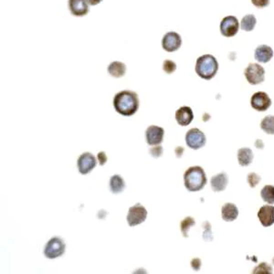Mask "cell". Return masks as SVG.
Instances as JSON below:
<instances>
[{"mask_svg": "<svg viewBox=\"0 0 274 274\" xmlns=\"http://www.w3.org/2000/svg\"><path fill=\"white\" fill-rule=\"evenodd\" d=\"M191 267H192V269L194 270H196V272L200 270L201 267L200 260L198 258H193V260H191Z\"/></svg>", "mask_w": 274, "mask_h": 274, "instance_id": "obj_31", "label": "cell"}, {"mask_svg": "<svg viewBox=\"0 0 274 274\" xmlns=\"http://www.w3.org/2000/svg\"><path fill=\"white\" fill-rule=\"evenodd\" d=\"M257 20L252 14H248L243 16L242 20L240 22V28L244 32H252L254 28L256 26Z\"/></svg>", "mask_w": 274, "mask_h": 274, "instance_id": "obj_22", "label": "cell"}, {"mask_svg": "<svg viewBox=\"0 0 274 274\" xmlns=\"http://www.w3.org/2000/svg\"><path fill=\"white\" fill-rule=\"evenodd\" d=\"M68 10L74 16H84L89 13L90 8L87 0H68Z\"/></svg>", "mask_w": 274, "mask_h": 274, "instance_id": "obj_12", "label": "cell"}, {"mask_svg": "<svg viewBox=\"0 0 274 274\" xmlns=\"http://www.w3.org/2000/svg\"><path fill=\"white\" fill-rule=\"evenodd\" d=\"M78 170L82 174H87L97 166V161L94 156L90 153L82 154L77 161Z\"/></svg>", "mask_w": 274, "mask_h": 274, "instance_id": "obj_11", "label": "cell"}, {"mask_svg": "<svg viewBox=\"0 0 274 274\" xmlns=\"http://www.w3.org/2000/svg\"><path fill=\"white\" fill-rule=\"evenodd\" d=\"M252 3L258 8H264L270 5V0H252Z\"/></svg>", "mask_w": 274, "mask_h": 274, "instance_id": "obj_30", "label": "cell"}, {"mask_svg": "<svg viewBox=\"0 0 274 274\" xmlns=\"http://www.w3.org/2000/svg\"><path fill=\"white\" fill-rule=\"evenodd\" d=\"M65 250L66 244L64 240L60 237H53L46 244L44 248V255L46 258L53 260L62 256Z\"/></svg>", "mask_w": 274, "mask_h": 274, "instance_id": "obj_4", "label": "cell"}, {"mask_svg": "<svg viewBox=\"0 0 274 274\" xmlns=\"http://www.w3.org/2000/svg\"><path fill=\"white\" fill-rule=\"evenodd\" d=\"M164 130L162 127L151 126L148 127L146 132V142L149 146H158L163 142Z\"/></svg>", "mask_w": 274, "mask_h": 274, "instance_id": "obj_13", "label": "cell"}, {"mask_svg": "<svg viewBox=\"0 0 274 274\" xmlns=\"http://www.w3.org/2000/svg\"><path fill=\"white\" fill-rule=\"evenodd\" d=\"M260 196L264 202L268 204H274V186L272 184L265 186L262 190Z\"/></svg>", "mask_w": 274, "mask_h": 274, "instance_id": "obj_23", "label": "cell"}, {"mask_svg": "<svg viewBox=\"0 0 274 274\" xmlns=\"http://www.w3.org/2000/svg\"><path fill=\"white\" fill-rule=\"evenodd\" d=\"M97 156H98V160H99L100 166H104L107 162V156H106V154L104 152H100Z\"/></svg>", "mask_w": 274, "mask_h": 274, "instance_id": "obj_32", "label": "cell"}, {"mask_svg": "<svg viewBox=\"0 0 274 274\" xmlns=\"http://www.w3.org/2000/svg\"><path fill=\"white\" fill-rule=\"evenodd\" d=\"M195 220L193 218H191V216H188V218H184L181 222L180 228H181V232H182V234H183V236L184 238L188 237V230L193 226H195Z\"/></svg>", "mask_w": 274, "mask_h": 274, "instance_id": "obj_25", "label": "cell"}, {"mask_svg": "<svg viewBox=\"0 0 274 274\" xmlns=\"http://www.w3.org/2000/svg\"><path fill=\"white\" fill-rule=\"evenodd\" d=\"M87 1H88L89 5L90 6L98 5V4H100V3L102 2V0H87Z\"/></svg>", "mask_w": 274, "mask_h": 274, "instance_id": "obj_33", "label": "cell"}, {"mask_svg": "<svg viewBox=\"0 0 274 274\" xmlns=\"http://www.w3.org/2000/svg\"><path fill=\"white\" fill-rule=\"evenodd\" d=\"M260 128L268 134H274V116H268L264 117L260 122Z\"/></svg>", "mask_w": 274, "mask_h": 274, "instance_id": "obj_24", "label": "cell"}, {"mask_svg": "<svg viewBox=\"0 0 274 274\" xmlns=\"http://www.w3.org/2000/svg\"><path fill=\"white\" fill-rule=\"evenodd\" d=\"M184 186L190 192L203 190L206 184L205 171L201 166H191L184 174Z\"/></svg>", "mask_w": 274, "mask_h": 274, "instance_id": "obj_2", "label": "cell"}, {"mask_svg": "<svg viewBox=\"0 0 274 274\" xmlns=\"http://www.w3.org/2000/svg\"><path fill=\"white\" fill-rule=\"evenodd\" d=\"M182 45V38L178 33L174 32H168L162 40V48L164 52H174Z\"/></svg>", "mask_w": 274, "mask_h": 274, "instance_id": "obj_9", "label": "cell"}, {"mask_svg": "<svg viewBox=\"0 0 274 274\" xmlns=\"http://www.w3.org/2000/svg\"><path fill=\"white\" fill-rule=\"evenodd\" d=\"M258 218L262 225L265 228L270 227L274 224V206L266 205L262 206L258 211Z\"/></svg>", "mask_w": 274, "mask_h": 274, "instance_id": "obj_14", "label": "cell"}, {"mask_svg": "<svg viewBox=\"0 0 274 274\" xmlns=\"http://www.w3.org/2000/svg\"><path fill=\"white\" fill-rule=\"evenodd\" d=\"M194 119V114L190 107L183 106L176 112V120L181 126H188Z\"/></svg>", "mask_w": 274, "mask_h": 274, "instance_id": "obj_15", "label": "cell"}, {"mask_svg": "<svg viewBox=\"0 0 274 274\" xmlns=\"http://www.w3.org/2000/svg\"><path fill=\"white\" fill-rule=\"evenodd\" d=\"M238 161L242 166H248L252 163L254 154L250 148H240L238 150Z\"/></svg>", "mask_w": 274, "mask_h": 274, "instance_id": "obj_19", "label": "cell"}, {"mask_svg": "<svg viewBox=\"0 0 274 274\" xmlns=\"http://www.w3.org/2000/svg\"><path fill=\"white\" fill-rule=\"evenodd\" d=\"M238 216V210L237 206L233 203H226L222 208V220L225 222H234Z\"/></svg>", "mask_w": 274, "mask_h": 274, "instance_id": "obj_18", "label": "cell"}, {"mask_svg": "<svg viewBox=\"0 0 274 274\" xmlns=\"http://www.w3.org/2000/svg\"><path fill=\"white\" fill-rule=\"evenodd\" d=\"M163 148L158 146H154V148H151L150 151H149V153L154 158H160L163 154Z\"/></svg>", "mask_w": 274, "mask_h": 274, "instance_id": "obj_29", "label": "cell"}, {"mask_svg": "<svg viewBox=\"0 0 274 274\" xmlns=\"http://www.w3.org/2000/svg\"><path fill=\"white\" fill-rule=\"evenodd\" d=\"M228 183V176L226 173L216 174L210 180L211 188L215 192L224 191L227 188Z\"/></svg>", "mask_w": 274, "mask_h": 274, "instance_id": "obj_17", "label": "cell"}, {"mask_svg": "<svg viewBox=\"0 0 274 274\" xmlns=\"http://www.w3.org/2000/svg\"><path fill=\"white\" fill-rule=\"evenodd\" d=\"M244 75L250 84H260L265 80V70L260 64H250L244 72Z\"/></svg>", "mask_w": 274, "mask_h": 274, "instance_id": "obj_5", "label": "cell"}, {"mask_svg": "<svg viewBox=\"0 0 274 274\" xmlns=\"http://www.w3.org/2000/svg\"><path fill=\"white\" fill-rule=\"evenodd\" d=\"M196 74L202 79L210 80L216 76L218 70V62L216 58L210 54H205L196 60Z\"/></svg>", "mask_w": 274, "mask_h": 274, "instance_id": "obj_3", "label": "cell"}, {"mask_svg": "<svg viewBox=\"0 0 274 274\" xmlns=\"http://www.w3.org/2000/svg\"><path fill=\"white\" fill-rule=\"evenodd\" d=\"M163 70L164 72L168 74H173L176 70V64L173 60H166L164 62Z\"/></svg>", "mask_w": 274, "mask_h": 274, "instance_id": "obj_27", "label": "cell"}, {"mask_svg": "<svg viewBox=\"0 0 274 274\" xmlns=\"http://www.w3.org/2000/svg\"><path fill=\"white\" fill-rule=\"evenodd\" d=\"M124 188H126V183L121 176L119 174L112 176L110 180V190L112 193L119 194L122 193Z\"/></svg>", "mask_w": 274, "mask_h": 274, "instance_id": "obj_21", "label": "cell"}, {"mask_svg": "<svg viewBox=\"0 0 274 274\" xmlns=\"http://www.w3.org/2000/svg\"><path fill=\"white\" fill-rule=\"evenodd\" d=\"M148 218V210L141 204L132 206L127 214V222L130 227H134L146 222Z\"/></svg>", "mask_w": 274, "mask_h": 274, "instance_id": "obj_6", "label": "cell"}, {"mask_svg": "<svg viewBox=\"0 0 274 274\" xmlns=\"http://www.w3.org/2000/svg\"><path fill=\"white\" fill-rule=\"evenodd\" d=\"M108 72L114 78H122L126 74V65L121 62H112L108 66Z\"/></svg>", "mask_w": 274, "mask_h": 274, "instance_id": "obj_20", "label": "cell"}, {"mask_svg": "<svg viewBox=\"0 0 274 274\" xmlns=\"http://www.w3.org/2000/svg\"><path fill=\"white\" fill-rule=\"evenodd\" d=\"M247 180H248V184H250V186L252 188H254L257 186L258 183L260 182L262 178H260L258 174H256V173H250V174H248Z\"/></svg>", "mask_w": 274, "mask_h": 274, "instance_id": "obj_28", "label": "cell"}, {"mask_svg": "<svg viewBox=\"0 0 274 274\" xmlns=\"http://www.w3.org/2000/svg\"><path fill=\"white\" fill-rule=\"evenodd\" d=\"M254 57L258 62L267 64L274 57V50L272 48L267 45H260L255 50Z\"/></svg>", "mask_w": 274, "mask_h": 274, "instance_id": "obj_16", "label": "cell"}, {"mask_svg": "<svg viewBox=\"0 0 274 274\" xmlns=\"http://www.w3.org/2000/svg\"><path fill=\"white\" fill-rule=\"evenodd\" d=\"M250 106L256 111H267L272 106V99L266 92H258L252 96Z\"/></svg>", "mask_w": 274, "mask_h": 274, "instance_id": "obj_10", "label": "cell"}, {"mask_svg": "<svg viewBox=\"0 0 274 274\" xmlns=\"http://www.w3.org/2000/svg\"><path fill=\"white\" fill-rule=\"evenodd\" d=\"M112 104L118 114L129 117L134 116L138 111L140 102L136 92L132 90H124L116 94Z\"/></svg>", "mask_w": 274, "mask_h": 274, "instance_id": "obj_1", "label": "cell"}, {"mask_svg": "<svg viewBox=\"0 0 274 274\" xmlns=\"http://www.w3.org/2000/svg\"><path fill=\"white\" fill-rule=\"evenodd\" d=\"M206 142L205 134L198 128H192L186 134V146L191 149L198 150L203 148Z\"/></svg>", "mask_w": 274, "mask_h": 274, "instance_id": "obj_7", "label": "cell"}, {"mask_svg": "<svg viewBox=\"0 0 274 274\" xmlns=\"http://www.w3.org/2000/svg\"><path fill=\"white\" fill-rule=\"evenodd\" d=\"M252 274H272V268L270 266L269 264H267L266 262H262L257 267H255V269L253 270Z\"/></svg>", "mask_w": 274, "mask_h": 274, "instance_id": "obj_26", "label": "cell"}, {"mask_svg": "<svg viewBox=\"0 0 274 274\" xmlns=\"http://www.w3.org/2000/svg\"><path fill=\"white\" fill-rule=\"evenodd\" d=\"M238 30L240 23L236 16H225L220 22V33L223 37H234L237 35Z\"/></svg>", "mask_w": 274, "mask_h": 274, "instance_id": "obj_8", "label": "cell"}]
</instances>
